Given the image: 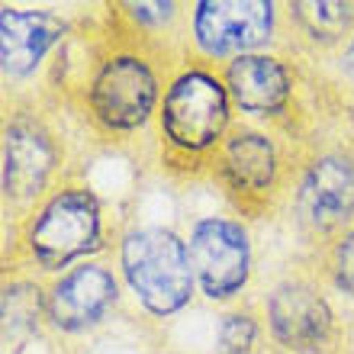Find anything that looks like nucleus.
<instances>
[{"label": "nucleus", "mask_w": 354, "mask_h": 354, "mask_svg": "<svg viewBox=\"0 0 354 354\" xmlns=\"http://www.w3.org/2000/svg\"><path fill=\"white\" fill-rule=\"evenodd\" d=\"M274 26V7L261 0H203L196 3V42L209 55H229V52H248L261 46Z\"/></svg>", "instance_id": "6"}, {"label": "nucleus", "mask_w": 354, "mask_h": 354, "mask_svg": "<svg viewBox=\"0 0 354 354\" xmlns=\"http://www.w3.org/2000/svg\"><path fill=\"white\" fill-rule=\"evenodd\" d=\"M225 116H229V103L219 81L203 71H190L171 84L161 126L171 145L184 151H203L223 136Z\"/></svg>", "instance_id": "3"}, {"label": "nucleus", "mask_w": 354, "mask_h": 354, "mask_svg": "<svg viewBox=\"0 0 354 354\" xmlns=\"http://www.w3.org/2000/svg\"><path fill=\"white\" fill-rule=\"evenodd\" d=\"M229 91L248 113H280L290 97V77L277 58L239 55L229 65Z\"/></svg>", "instance_id": "12"}, {"label": "nucleus", "mask_w": 354, "mask_h": 354, "mask_svg": "<svg viewBox=\"0 0 354 354\" xmlns=\"http://www.w3.org/2000/svg\"><path fill=\"white\" fill-rule=\"evenodd\" d=\"M258 328L248 316H225L223 326H219V345L223 354H248Z\"/></svg>", "instance_id": "15"}, {"label": "nucleus", "mask_w": 354, "mask_h": 354, "mask_svg": "<svg viewBox=\"0 0 354 354\" xmlns=\"http://www.w3.org/2000/svg\"><path fill=\"white\" fill-rule=\"evenodd\" d=\"M171 10H174V3H132L129 13L139 23H165L171 17Z\"/></svg>", "instance_id": "17"}, {"label": "nucleus", "mask_w": 354, "mask_h": 354, "mask_svg": "<svg viewBox=\"0 0 354 354\" xmlns=\"http://www.w3.org/2000/svg\"><path fill=\"white\" fill-rule=\"evenodd\" d=\"M190 261L206 297L225 299L248 280V239L229 219H203L190 235Z\"/></svg>", "instance_id": "5"}, {"label": "nucleus", "mask_w": 354, "mask_h": 354, "mask_svg": "<svg viewBox=\"0 0 354 354\" xmlns=\"http://www.w3.org/2000/svg\"><path fill=\"white\" fill-rule=\"evenodd\" d=\"M97 239H100V206L93 194L81 187L52 196L39 213L36 225L29 229L32 258L48 270L65 268L77 254L97 248Z\"/></svg>", "instance_id": "2"}, {"label": "nucleus", "mask_w": 354, "mask_h": 354, "mask_svg": "<svg viewBox=\"0 0 354 354\" xmlns=\"http://www.w3.org/2000/svg\"><path fill=\"white\" fill-rule=\"evenodd\" d=\"M65 32V23L52 13H36V10H3L0 17V55H3V71L10 77H23L42 62L48 48L55 46Z\"/></svg>", "instance_id": "10"}, {"label": "nucleus", "mask_w": 354, "mask_h": 354, "mask_svg": "<svg viewBox=\"0 0 354 354\" xmlns=\"http://www.w3.org/2000/svg\"><path fill=\"white\" fill-rule=\"evenodd\" d=\"M297 10H299V19L306 23V29L316 39L338 36L348 26V19H351V7L348 3H299Z\"/></svg>", "instance_id": "14"}, {"label": "nucleus", "mask_w": 354, "mask_h": 354, "mask_svg": "<svg viewBox=\"0 0 354 354\" xmlns=\"http://www.w3.org/2000/svg\"><path fill=\"white\" fill-rule=\"evenodd\" d=\"M122 270L149 313L168 316L190 299L194 261L168 229H136L122 242Z\"/></svg>", "instance_id": "1"}, {"label": "nucleus", "mask_w": 354, "mask_h": 354, "mask_svg": "<svg viewBox=\"0 0 354 354\" xmlns=\"http://www.w3.org/2000/svg\"><path fill=\"white\" fill-rule=\"evenodd\" d=\"M335 280L342 290L354 293V232L342 239L335 252Z\"/></svg>", "instance_id": "16"}, {"label": "nucleus", "mask_w": 354, "mask_h": 354, "mask_svg": "<svg viewBox=\"0 0 354 354\" xmlns=\"http://www.w3.org/2000/svg\"><path fill=\"white\" fill-rule=\"evenodd\" d=\"M52 165H55V149L36 126H26V122L10 126L7 142H3V190L7 196L26 200V196L39 194Z\"/></svg>", "instance_id": "11"}, {"label": "nucleus", "mask_w": 354, "mask_h": 354, "mask_svg": "<svg viewBox=\"0 0 354 354\" xmlns=\"http://www.w3.org/2000/svg\"><path fill=\"white\" fill-rule=\"evenodd\" d=\"M299 209L316 229H335L354 216V165L328 155L319 158L303 177Z\"/></svg>", "instance_id": "9"}, {"label": "nucleus", "mask_w": 354, "mask_h": 354, "mask_svg": "<svg viewBox=\"0 0 354 354\" xmlns=\"http://www.w3.org/2000/svg\"><path fill=\"white\" fill-rule=\"evenodd\" d=\"M348 62H351V68H354V42H351V48H348Z\"/></svg>", "instance_id": "18"}, {"label": "nucleus", "mask_w": 354, "mask_h": 354, "mask_svg": "<svg viewBox=\"0 0 354 354\" xmlns=\"http://www.w3.org/2000/svg\"><path fill=\"white\" fill-rule=\"evenodd\" d=\"M274 145L258 132H239L223 151V171L229 184L245 194H261L274 180Z\"/></svg>", "instance_id": "13"}, {"label": "nucleus", "mask_w": 354, "mask_h": 354, "mask_svg": "<svg viewBox=\"0 0 354 354\" xmlns=\"http://www.w3.org/2000/svg\"><path fill=\"white\" fill-rule=\"evenodd\" d=\"M158 97L151 68L136 55H116L100 68L91 87V106L106 129H136L149 120Z\"/></svg>", "instance_id": "4"}, {"label": "nucleus", "mask_w": 354, "mask_h": 354, "mask_svg": "<svg viewBox=\"0 0 354 354\" xmlns=\"http://www.w3.org/2000/svg\"><path fill=\"white\" fill-rule=\"evenodd\" d=\"M270 328L290 351H316L326 345L332 313L326 299L306 283H280L270 297Z\"/></svg>", "instance_id": "8"}, {"label": "nucleus", "mask_w": 354, "mask_h": 354, "mask_svg": "<svg viewBox=\"0 0 354 354\" xmlns=\"http://www.w3.org/2000/svg\"><path fill=\"white\" fill-rule=\"evenodd\" d=\"M113 303H116V280L110 270H103L100 264H81L52 287L48 319L62 332H81L97 326Z\"/></svg>", "instance_id": "7"}]
</instances>
